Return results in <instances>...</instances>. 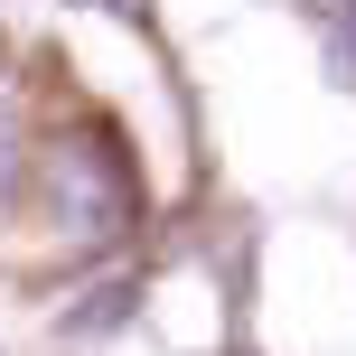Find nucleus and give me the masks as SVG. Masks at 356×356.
Wrapping results in <instances>:
<instances>
[{
	"label": "nucleus",
	"mask_w": 356,
	"mask_h": 356,
	"mask_svg": "<svg viewBox=\"0 0 356 356\" xmlns=\"http://www.w3.org/2000/svg\"><path fill=\"white\" fill-rule=\"evenodd\" d=\"M19 160H29V150H19V122H10V75H0V197L19 188Z\"/></svg>",
	"instance_id": "2"
},
{
	"label": "nucleus",
	"mask_w": 356,
	"mask_h": 356,
	"mask_svg": "<svg viewBox=\"0 0 356 356\" xmlns=\"http://www.w3.org/2000/svg\"><path fill=\"white\" fill-rule=\"evenodd\" d=\"M94 10H150V0H94Z\"/></svg>",
	"instance_id": "4"
},
{
	"label": "nucleus",
	"mask_w": 356,
	"mask_h": 356,
	"mask_svg": "<svg viewBox=\"0 0 356 356\" xmlns=\"http://www.w3.org/2000/svg\"><path fill=\"white\" fill-rule=\"evenodd\" d=\"M38 178H47V207L66 234H85V244H113V234L141 225V178H131V150L113 141L104 122L85 131H56L47 150H38Z\"/></svg>",
	"instance_id": "1"
},
{
	"label": "nucleus",
	"mask_w": 356,
	"mask_h": 356,
	"mask_svg": "<svg viewBox=\"0 0 356 356\" xmlns=\"http://www.w3.org/2000/svg\"><path fill=\"white\" fill-rule=\"evenodd\" d=\"M309 19H319V29H338V19H356V0H309Z\"/></svg>",
	"instance_id": "3"
}]
</instances>
